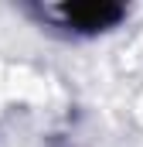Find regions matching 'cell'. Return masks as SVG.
Listing matches in <instances>:
<instances>
[{
	"instance_id": "obj_1",
	"label": "cell",
	"mask_w": 143,
	"mask_h": 147,
	"mask_svg": "<svg viewBox=\"0 0 143 147\" xmlns=\"http://www.w3.org/2000/svg\"><path fill=\"white\" fill-rule=\"evenodd\" d=\"M51 14L75 31H102L123 17V7L119 3H65V7H55Z\"/></svg>"
}]
</instances>
